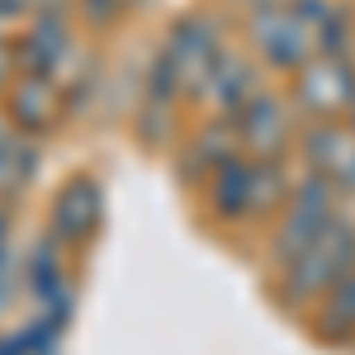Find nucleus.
Instances as JSON below:
<instances>
[{
    "mask_svg": "<svg viewBox=\"0 0 355 355\" xmlns=\"http://www.w3.org/2000/svg\"><path fill=\"white\" fill-rule=\"evenodd\" d=\"M351 270H355V218L336 214L308 251H299L289 266H279V294L289 308H308Z\"/></svg>",
    "mask_w": 355,
    "mask_h": 355,
    "instance_id": "1",
    "label": "nucleus"
},
{
    "mask_svg": "<svg viewBox=\"0 0 355 355\" xmlns=\"http://www.w3.org/2000/svg\"><path fill=\"white\" fill-rule=\"evenodd\" d=\"M341 214V194L331 185L327 175H318V171H303L299 180H294V194H289V204L275 214V237H270V261L275 266H289L299 251L318 242V232L327 227L331 218Z\"/></svg>",
    "mask_w": 355,
    "mask_h": 355,
    "instance_id": "2",
    "label": "nucleus"
},
{
    "mask_svg": "<svg viewBox=\"0 0 355 355\" xmlns=\"http://www.w3.org/2000/svg\"><path fill=\"white\" fill-rule=\"evenodd\" d=\"M246 48L266 71H279V76H294L308 57H318L313 28L289 10V0L246 15Z\"/></svg>",
    "mask_w": 355,
    "mask_h": 355,
    "instance_id": "3",
    "label": "nucleus"
},
{
    "mask_svg": "<svg viewBox=\"0 0 355 355\" xmlns=\"http://www.w3.org/2000/svg\"><path fill=\"white\" fill-rule=\"evenodd\" d=\"M227 48V33H223V19L209 15V10H190L180 15L175 24L166 28V43H162V57L166 67L175 71V81L185 90V100H194V90L204 85L209 67L218 62V53Z\"/></svg>",
    "mask_w": 355,
    "mask_h": 355,
    "instance_id": "4",
    "label": "nucleus"
},
{
    "mask_svg": "<svg viewBox=\"0 0 355 355\" xmlns=\"http://www.w3.org/2000/svg\"><path fill=\"white\" fill-rule=\"evenodd\" d=\"M355 100V57H308L294 85H289V105L299 110V119L318 123V119H346Z\"/></svg>",
    "mask_w": 355,
    "mask_h": 355,
    "instance_id": "5",
    "label": "nucleus"
},
{
    "mask_svg": "<svg viewBox=\"0 0 355 355\" xmlns=\"http://www.w3.org/2000/svg\"><path fill=\"white\" fill-rule=\"evenodd\" d=\"M237 133H242V152L246 157H284L299 142V110L289 100H279L270 85L256 90L242 110L232 114Z\"/></svg>",
    "mask_w": 355,
    "mask_h": 355,
    "instance_id": "6",
    "label": "nucleus"
},
{
    "mask_svg": "<svg viewBox=\"0 0 355 355\" xmlns=\"http://www.w3.org/2000/svg\"><path fill=\"white\" fill-rule=\"evenodd\" d=\"M299 162L303 171L327 175L341 199H355V133L346 119H318L299 128Z\"/></svg>",
    "mask_w": 355,
    "mask_h": 355,
    "instance_id": "7",
    "label": "nucleus"
},
{
    "mask_svg": "<svg viewBox=\"0 0 355 355\" xmlns=\"http://www.w3.org/2000/svg\"><path fill=\"white\" fill-rule=\"evenodd\" d=\"M15 48H19V71H24V76H48V81H57V76L67 71L71 53H76L67 10L28 15V24H24V33L15 38Z\"/></svg>",
    "mask_w": 355,
    "mask_h": 355,
    "instance_id": "8",
    "label": "nucleus"
},
{
    "mask_svg": "<svg viewBox=\"0 0 355 355\" xmlns=\"http://www.w3.org/2000/svg\"><path fill=\"white\" fill-rule=\"evenodd\" d=\"M261 71H266V67H261L251 53H242V48L227 43V48L218 53V62L209 67L204 85L194 90V100L209 105V114H227V119H232L256 90H266V76H261Z\"/></svg>",
    "mask_w": 355,
    "mask_h": 355,
    "instance_id": "9",
    "label": "nucleus"
},
{
    "mask_svg": "<svg viewBox=\"0 0 355 355\" xmlns=\"http://www.w3.org/2000/svg\"><path fill=\"white\" fill-rule=\"evenodd\" d=\"M100 214H105V194H100V180L90 175H76L57 190L53 209H48V237L67 251H76L95 237L100 227Z\"/></svg>",
    "mask_w": 355,
    "mask_h": 355,
    "instance_id": "10",
    "label": "nucleus"
},
{
    "mask_svg": "<svg viewBox=\"0 0 355 355\" xmlns=\"http://www.w3.org/2000/svg\"><path fill=\"white\" fill-rule=\"evenodd\" d=\"M5 100V114H10V123L28 137H43L57 128V119L67 110V100H62V85L48 81V76H15V85L0 95Z\"/></svg>",
    "mask_w": 355,
    "mask_h": 355,
    "instance_id": "11",
    "label": "nucleus"
},
{
    "mask_svg": "<svg viewBox=\"0 0 355 355\" xmlns=\"http://www.w3.org/2000/svg\"><path fill=\"white\" fill-rule=\"evenodd\" d=\"M237 157H246L242 152V133H237V123L227 119V114H209L204 119V128L190 137V147H185V175H194L199 185L218 171V166L237 162Z\"/></svg>",
    "mask_w": 355,
    "mask_h": 355,
    "instance_id": "12",
    "label": "nucleus"
},
{
    "mask_svg": "<svg viewBox=\"0 0 355 355\" xmlns=\"http://www.w3.org/2000/svg\"><path fill=\"white\" fill-rule=\"evenodd\" d=\"M38 175V137L19 133L10 114L0 110V199H19Z\"/></svg>",
    "mask_w": 355,
    "mask_h": 355,
    "instance_id": "13",
    "label": "nucleus"
},
{
    "mask_svg": "<svg viewBox=\"0 0 355 355\" xmlns=\"http://www.w3.org/2000/svg\"><path fill=\"white\" fill-rule=\"evenodd\" d=\"M251 162V199H246V214L251 218H275L284 204H289V194H294V171L284 157H246Z\"/></svg>",
    "mask_w": 355,
    "mask_h": 355,
    "instance_id": "14",
    "label": "nucleus"
},
{
    "mask_svg": "<svg viewBox=\"0 0 355 355\" xmlns=\"http://www.w3.org/2000/svg\"><path fill=\"white\" fill-rule=\"evenodd\" d=\"M246 199H251V162H246V157L218 166V171L204 180V204H209V214L218 223L251 218V214H246Z\"/></svg>",
    "mask_w": 355,
    "mask_h": 355,
    "instance_id": "15",
    "label": "nucleus"
},
{
    "mask_svg": "<svg viewBox=\"0 0 355 355\" xmlns=\"http://www.w3.org/2000/svg\"><path fill=\"white\" fill-rule=\"evenodd\" d=\"M313 331L331 346L355 341V270L346 279H336L327 294L313 303Z\"/></svg>",
    "mask_w": 355,
    "mask_h": 355,
    "instance_id": "16",
    "label": "nucleus"
},
{
    "mask_svg": "<svg viewBox=\"0 0 355 355\" xmlns=\"http://www.w3.org/2000/svg\"><path fill=\"white\" fill-rule=\"evenodd\" d=\"M313 38H318V53L322 57H355V10L341 0L327 19L318 24Z\"/></svg>",
    "mask_w": 355,
    "mask_h": 355,
    "instance_id": "17",
    "label": "nucleus"
},
{
    "mask_svg": "<svg viewBox=\"0 0 355 355\" xmlns=\"http://www.w3.org/2000/svg\"><path fill=\"white\" fill-rule=\"evenodd\" d=\"M128 5H133V0H76V10H81V19L90 28H114L128 15Z\"/></svg>",
    "mask_w": 355,
    "mask_h": 355,
    "instance_id": "18",
    "label": "nucleus"
},
{
    "mask_svg": "<svg viewBox=\"0 0 355 355\" xmlns=\"http://www.w3.org/2000/svg\"><path fill=\"white\" fill-rule=\"evenodd\" d=\"M15 76H19V48H15V38L0 33V95L15 85Z\"/></svg>",
    "mask_w": 355,
    "mask_h": 355,
    "instance_id": "19",
    "label": "nucleus"
},
{
    "mask_svg": "<svg viewBox=\"0 0 355 355\" xmlns=\"http://www.w3.org/2000/svg\"><path fill=\"white\" fill-rule=\"evenodd\" d=\"M10 204H5V199H0V251H5V246H10Z\"/></svg>",
    "mask_w": 355,
    "mask_h": 355,
    "instance_id": "20",
    "label": "nucleus"
},
{
    "mask_svg": "<svg viewBox=\"0 0 355 355\" xmlns=\"http://www.w3.org/2000/svg\"><path fill=\"white\" fill-rule=\"evenodd\" d=\"M0 355H24L19 351V336H0Z\"/></svg>",
    "mask_w": 355,
    "mask_h": 355,
    "instance_id": "21",
    "label": "nucleus"
},
{
    "mask_svg": "<svg viewBox=\"0 0 355 355\" xmlns=\"http://www.w3.org/2000/svg\"><path fill=\"white\" fill-rule=\"evenodd\" d=\"M246 5V15H251V10H270V5H284V0H242Z\"/></svg>",
    "mask_w": 355,
    "mask_h": 355,
    "instance_id": "22",
    "label": "nucleus"
},
{
    "mask_svg": "<svg viewBox=\"0 0 355 355\" xmlns=\"http://www.w3.org/2000/svg\"><path fill=\"white\" fill-rule=\"evenodd\" d=\"M346 123H351V133H355V100H351V110H346Z\"/></svg>",
    "mask_w": 355,
    "mask_h": 355,
    "instance_id": "23",
    "label": "nucleus"
}]
</instances>
